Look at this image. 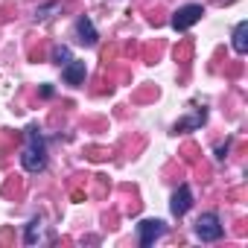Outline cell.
<instances>
[{"instance_id":"1","label":"cell","mask_w":248,"mask_h":248,"mask_svg":"<svg viewBox=\"0 0 248 248\" xmlns=\"http://www.w3.org/2000/svg\"><path fill=\"white\" fill-rule=\"evenodd\" d=\"M21 167H24L27 172H32V175L47 167V143H44L38 126H30V129H27V146H24V152H21Z\"/></svg>"},{"instance_id":"2","label":"cell","mask_w":248,"mask_h":248,"mask_svg":"<svg viewBox=\"0 0 248 248\" xmlns=\"http://www.w3.org/2000/svg\"><path fill=\"white\" fill-rule=\"evenodd\" d=\"M222 219H219V213H202L199 216V222H196V236L202 239V242H216L219 236H222Z\"/></svg>"},{"instance_id":"3","label":"cell","mask_w":248,"mask_h":248,"mask_svg":"<svg viewBox=\"0 0 248 248\" xmlns=\"http://www.w3.org/2000/svg\"><path fill=\"white\" fill-rule=\"evenodd\" d=\"M202 15H204V9H202L199 3H187V6H181V9L172 15V30H175V32H184V30H190L193 24H199Z\"/></svg>"},{"instance_id":"4","label":"cell","mask_w":248,"mask_h":248,"mask_svg":"<svg viewBox=\"0 0 248 248\" xmlns=\"http://www.w3.org/2000/svg\"><path fill=\"white\" fill-rule=\"evenodd\" d=\"M164 231H167V225L161 219H143V222H138V239H140L143 248H149L155 239H161Z\"/></svg>"},{"instance_id":"5","label":"cell","mask_w":248,"mask_h":248,"mask_svg":"<svg viewBox=\"0 0 248 248\" xmlns=\"http://www.w3.org/2000/svg\"><path fill=\"white\" fill-rule=\"evenodd\" d=\"M190 207H193V190H190V184H178V190L172 193V204H170V210H172L175 216H184Z\"/></svg>"},{"instance_id":"6","label":"cell","mask_w":248,"mask_h":248,"mask_svg":"<svg viewBox=\"0 0 248 248\" xmlns=\"http://www.w3.org/2000/svg\"><path fill=\"white\" fill-rule=\"evenodd\" d=\"M76 38H79V44H85V47H93V44L99 41V32H96V27L91 24L88 15H82V18L76 21Z\"/></svg>"},{"instance_id":"7","label":"cell","mask_w":248,"mask_h":248,"mask_svg":"<svg viewBox=\"0 0 248 248\" xmlns=\"http://www.w3.org/2000/svg\"><path fill=\"white\" fill-rule=\"evenodd\" d=\"M85 76H88V67H85V62H79V59H70V62L62 67V79H64L67 85H82Z\"/></svg>"},{"instance_id":"8","label":"cell","mask_w":248,"mask_h":248,"mask_svg":"<svg viewBox=\"0 0 248 248\" xmlns=\"http://www.w3.org/2000/svg\"><path fill=\"white\" fill-rule=\"evenodd\" d=\"M207 120V111L204 108H196L193 111V117H187V120H178L175 123V132H193V129H199L202 123Z\"/></svg>"},{"instance_id":"9","label":"cell","mask_w":248,"mask_h":248,"mask_svg":"<svg viewBox=\"0 0 248 248\" xmlns=\"http://www.w3.org/2000/svg\"><path fill=\"white\" fill-rule=\"evenodd\" d=\"M27 245H35V242H41V239H47V225L41 222V219H32L30 225H27Z\"/></svg>"},{"instance_id":"10","label":"cell","mask_w":248,"mask_h":248,"mask_svg":"<svg viewBox=\"0 0 248 248\" xmlns=\"http://www.w3.org/2000/svg\"><path fill=\"white\" fill-rule=\"evenodd\" d=\"M233 50H236L239 56L248 50V21H239V24L233 27Z\"/></svg>"},{"instance_id":"11","label":"cell","mask_w":248,"mask_h":248,"mask_svg":"<svg viewBox=\"0 0 248 248\" xmlns=\"http://www.w3.org/2000/svg\"><path fill=\"white\" fill-rule=\"evenodd\" d=\"M70 59H73V56H70V47H64V44H56V47H53V62H56L59 67H64Z\"/></svg>"},{"instance_id":"12","label":"cell","mask_w":248,"mask_h":248,"mask_svg":"<svg viewBox=\"0 0 248 248\" xmlns=\"http://www.w3.org/2000/svg\"><path fill=\"white\" fill-rule=\"evenodd\" d=\"M59 9H62L59 0H53V3H47V6H38V9H35V21H47V18H53V12H59Z\"/></svg>"},{"instance_id":"13","label":"cell","mask_w":248,"mask_h":248,"mask_svg":"<svg viewBox=\"0 0 248 248\" xmlns=\"http://www.w3.org/2000/svg\"><path fill=\"white\" fill-rule=\"evenodd\" d=\"M228 146H231V140H225V146H219V149H216V158H219V161L225 158V152H228Z\"/></svg>"},{"instance_id":"14","label":"cell","mask_w":248,"mask_h":248,"mask_svg":"<svg viewBox=\"0 0 248 248\" xmlns=\"http://www.w3.org/2000/svg\"><path fill=\"white\" fill-rule=\"evenodd\" d=\"M41 96L50 99V96H53V85H44V88H41Z\"/></svg>"}]
</instances>
